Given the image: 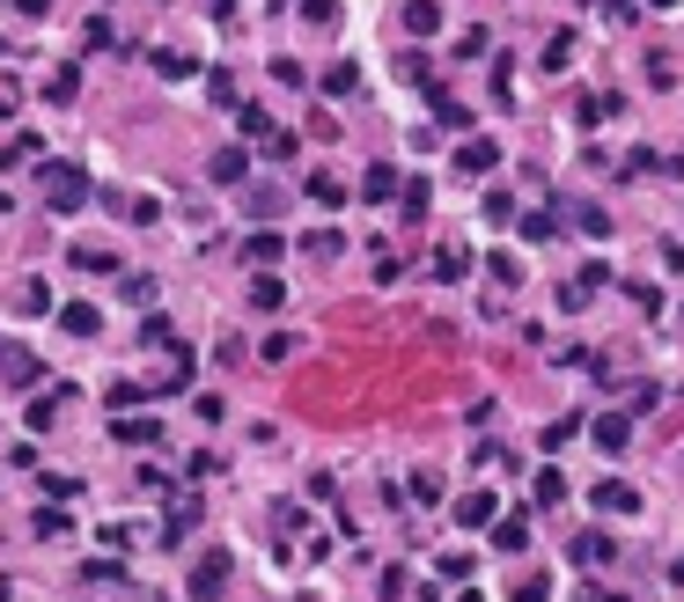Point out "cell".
Listing matches in <instances>:
<instances>
[{"instance_id":"obj_7","label":"cell","mask_w":684,"mask_h":602,"mask_svg":"<svg viewBox=\"0 0 684 602\" xmlns=\"http://www.w3.org/2000/svg\"><path fill=\"white\" fill-rule=\"evenodd\" d=\"M596 507H604V514H640V492L626 478H604L596 485Z\"/></svg>"},{"instance_id":"obj_16","label":"cell","mask_w":684,"mask_h":602,"mask_svg":"<svg viewBox=\"0 0 684 602\" xmlns=\"http://www.w3.org/2000/svg\"><path fill=\"white\" fill-rule=\"evenodd\" d=\"M162 500H170V536H184L199 522V492H162Z\"/></svg>"},{"instance_id":"obj_3","label":"cell","mask_w":684,"mask_h":602,"mask_svg":"<svg viewBox=\"0 0 684 602\" xmlns=\"http://www.w3.org/2000/svg\"><path fill=\"white\" fill-rule=\"evenodd\" d=\"M221 588H228V552H206L192 566V602H214Z\"/></svg>"},{"instance_id":"obj_42","label":"cell","mask_w":684,"mask_h":602,"mask_svg":"<svg viewBox=\"0 0 684 602\" xmlns=\"http://www.w3.org/2000/svg\"><path fill=\"white\" fill-rule=\"evenodd\" d=\"M588 602H633V595H588Z\"/></svg>"},{"instance_id":"obj_20","label":"cell","mask_w":684,"mask_h":602,"mask_svg":"<svg viewBox=\"0 0 684 602\" xmlns=\"http://www.w3.org/2000/svg\"><path fill=\"white\" fill-rule=\"evenodd\" d=\"M37 155H45V147H37V133H23V140H8V147H0V169H15V162H37Z\"/></svg>"},{"instance_id":"obj_40","label":"cell","mask_w":684,"mask_h":602,"mask_svg":"<svg viewBox=\"0 0 684 602\" xmlns=\"http://www.w3.org/2000/svg\"><path fill=\"white\" fill-rule=\"evenodd\" d=\"M206 8H214V23H228V15H236V0H206Z\"/></svg>"},{"instance_id":"obj_22","label":"cell","mask_w":684,"mask_h":602,"mask_svg":"<svg viewBox=\"0 0 684 602\" xmlns=\"http://www.w3.org/2000/svg\"><path fill=\"white\" fill-rule=\"evenodd\" d=\"M310 198L332 214V206H346V184H339V177H310Z\"/></svg>"},{"instance_id":"obj_38","label":"cell","mask_w":684,"mask_h":602,"mask_svg":"<svg viewBox=\"0 0 684 602\" xmlns=\"http://www.w3.org/2000/svg\"><path fill=\"white\" fill-rule=\"evenodd\" d=\"M545 595H552V580H545V573H530L523 588H515V602H545Z\"/></svg>"},{"instance_id":"obj_12","label":"cell","mask_w":684,"mask_h":602,"mask_svg":"<svg viewBox=\"0 0 684 602\" xmlns=\"http://www.w3.org/2000/svg\"><path fill=\"white\" fill-rule=\"evenodd\" d=\"M361 198H368V206H383V198H397V169H391V162H368V177H361Z\"/></svg>"},{"instance_id":"obj_32","label":"cell","mask_w":684,"mask_h":602,"mask_svg":"<svg viewBox=\"0 0 684 602\" xmlns=\"http://www.w3.org/2000/svg\"><path fill=\"white\" fill-rule=\"evenodd\" d=\"M52 309V294H45V280H23V316H45Z\"/></svg>"},{"instance_id":"obj_1","label":"cell","mask_w":684,"mask_h":602,"mask_svg":"<svg viewBox=\"0 0 684 602\" xmlns=\"http://www.w3.org/2000/svg\"><path fill=\"white\" fill-rule=\"evenodd\" d=\"M37 184H45L52 214H74V206H89V177H81V162H45V169H37Z\"/></svg>"},{"instance_id":"obj_19","label":"cell","mask_w":684,"mask_h":602,"mask_svg":"<svg viewBox=\"0 0 684 602\" xmlns=\"http://www.w3.org/2000/svg\"><path fill=\"white\" fill-rule=\"evenodd\" d=\"M567 59H574V30H552V37H545V73H560Z\"/></svg>"},{"instance_id":"obj_34","label":"cell","mask_w":684,"mask_h":602,"mask_svg":"<svg viewBox=\"0 0 684 602\" xmlns=\"http://www.w3.org/2000/svg\"><path fill=\"white\" fill-rule=\"evenodd\" d=\"M523 242H552V214H523Z\"/></svg>"},{"instance_id":"obj_41","label":"cell","mask_w":684,"mask_h":602,"mask_svg":"<svg viewBox=\"0 0 684 602\" xmlns=\"http://www.w3.org/2000/svg\"><path fill=\"white\" fill-rule=\"evenodd\" d=\"M604 8H618V15H633V0H604Z\"/></svg>"},{"instance_id":"obj_6","label":"cell","mask_w":684,"mask_h":602,"mask_svg":"<svg viewBox=\"0 0 684 602\" xmlns=\"http://www.w3.org/2000/svg\"><path fill=\"white\" fill-rule=\"evenodd\" d=\"M493 162H501V140H486V133H471V140L457 147V169H464V177H486Z\"/></svg>"},{"instance_id":"obj_37","label":"cell","mask_w":684,"mask_h":602,"mask_svg":"<svg viewBox=\"0 0 684 602\" xmlns=\"http://www.w3.org/2000/svg\"><path fill=\"white\" fill-rule=\"evenodd\" d=\"M648 81H655V89H677V67H670V59L655 52V59H648Z\"/></svg>"},{"instance_id":"obj_21","label":"cell","mask_w":684,"mask_h":602,"mask_svg":"<svg viewBox=\"0 0 684 602\" xmlns=\"http://www.w3.org/2000/svg\"><path fill=\"white\" fill-rule=\"evenodd\" d=\"M74 389H45V397H37V405H30V427H52V419H59V405H67Z\"/></svg>"},{"instance_id":"obj_4","label":"cell","mask_w":684,"mask_h":602,"mask_svg":"<svg viewBox=\"0 0 684 602\" xmlns=\"http://www.w3.org/2000/svg\"><path fill=\"white\" fill-rule=\"evenodd\" d=\"M111 441H119V448H155V441H162V427H155V419H133V411H119V419H111Z\"/></svg>"},{"instance_id":"obj_17","label":"cell","mask_w":684,"mask_h":602,"mask_svg":"<svg viewBox=\"0 0 684 602\" xmlns=\"http://www.w3.org/2000/svg\"><path fill=\"white\" fill-rule=\"evenodd\" d=\"M354 89H361V67H354V59L324 67V96H354Z\"/></svg>"},{"instance_id":"obj_23","label":"cell","mask_w":684,"mask_h":602,"mask_svg":"<svg viewBox=\"0 0 684 602\" xmlns=\"http://www.w3.org/2000/svg\"><path fill=\"white\" fill-rule=\"evenodd\" d=\"M574 434H582V419H552V427H545V456H560Z\"/></svg>"},{"instance_id":"obj_25","label":"cell","mask_w":684,"mask_h":602,"mask_svg":"<svg viewBox=\"0 0 684 602\" xmlns=\"http://www.w3.org/2000/svg\"><path fill=\"white\" fill-rule=\"evenodd\" d=\"M302 250H310V258H339V250H346V236H339V228H317V236L302 242Z\"/></svg>"},{"instance_id":"obj_15","label":"cell","mask_w":684,"mask_h":602,"mask_svg":"<svg viewBox=\"0 0 684 602\" xmlns=\"http://www.w3.org/2000/svg\"><path fill=\"white\" fill-rule=\"evenodd\" d=\"M8 383L37 389V383H45V361H37V353H8Z\"/></svg>"},{"instance_id":"obj_29","label":"cell","mask_w":684,"mask_h":602,"mask_svg":"<svg viewBox=\"0 0 684 602\" xmlns=\"http://www.w3.org/2000/svg\"><path fill=\"white\" fill-rule=\"evenodd\" d=\"M147 59H155V67H162V81H184V73H199L192 59H177V52H147Z\"/></svg>"},{"instance_id":"obj_26","label":"cell","mask_w":684,"mask_h":602,"mask_svg":"<svg viewBox=\"0 0 684 602\" xmlns=\"http://www.w3.org/2000/svg\"><path fill=\"white\" fill-rule=\"evenodd\" d=\"M302 23H317V30H332V23H339V0H302Z\"/></svg>"},{"instance_id":"obj_8","label":"cell","mask_w":684,"mask_h":602,"mask_svg":"<svg viewBox=\"0 0 684 602\" xmlns=\"http://www.w3.org/2000/svg\"><path fill=\"white\" fill-rule=\"evenodd\" d=\"M530 544V514H493V552H523Z\"/></svg>"},{"instance_id":"obj_31","label":"cell","mask_w":684,"mask_h":602,"mask_svg":"<svg viewBox=\"0 0 684 602\" xmlns=\"http://www.w3.org/2000/svg\"><path fill=\"white\" fill-rule=\"evenodd\" d=\"M52 492V500H74V492H81V478H67V470H45V478H37Z\"/></svg>"},{"instance_id":"obj_10","label":"cell","mask_w":684,"mask_h":602,"mask_svg":"<svg viewBox=\"0 0 684 602\" xmlns=\"http://www.w3.org/2000/svg\"><path fill=\"white\" fill-rule=\"evenodd\" d=\"M244 258H250V265H258V272H272V265H280V258H288V242L272 236V228H258V236L244 242Z\"/></svg>"},{"instance_id":"obj_39","label":"cell","mask_w":684,"mask_h":602,"mask_svg":"<svg viewBox=\"0 0 684 602\" xmlns=\"http://www.w3.org/2000/svg\"><path fill=\"white\" fill-rule=\"evenodd\" d=\"M441 580H471V552H449V558H441Z\"/></svg>"},{"instance_id":"obj_11","label":"cell","mask_w":684,"mask_h":602,"mask_svg":"<svg viewBox=\"0 0 684 602\" xmlns=\"http://www.w3.org/2000/svg\"><path fill=\"white\" fill-rule=\"evenodd\" d=\"M618 558V544L604 530H588V536H574V566H612Z\"/></svg>"},{"instance_id":"obj_36","label":"cell","mask_w":684,"mask_h":602,"mask_svg":"<svg viewBox=\"0 0 684 602\" xmlns=\"http://www.w3.org/2000/svg\"><path fill=\"white\" fill-rule=\"evenodd\" d=\"M486 220H493V228H501V220H515V198L508 192H486Z\"/></svg>"},{"instance_id":"obj_24","label":"cell","mask_w":684,"mask_h":602,"mask_svg":"<svg viewBox=\"0 0 684 602\" xmlns=\"http://www.w3.org/2000/svg\"><path fill=\"white\" fill-rule=\"evenodd\" d=\"M574 228H582V236H612V214H604V206H574Z\"/></svg>"},{"instance_id":"obj_13","label":"cell","mask_w":684,"mask_h":602,"mask_svg":"<svg viewBox=\"0 0 684 602\" xmlns=\"http://www.w3.org/2000/svg\"><path fill=\"white\" fill-rule=\"evenodd\" d=\"M59 323H67L74 338H97L103 331V309H97V302H67V309H59Z\"/></svg>"},{"instance_id":"obj_5","label":"cell","mask_w":684,"mask_h":602,"mask_svg":"<svg viewBox=\"0 0 684 602\" xmlns=\"http://www.w3.org/2000/svg\"><path fill=\"white\" fill-rule=\"evenodd\" d=\"M493 514H501V500H493L486 485H471L464 500H457V522H464V530H493Z\"/></svg>"},{"instance_id":"obj_43","label":"cell","mask_w":684,"mask_h":602,"mask_svg":"<svg viewBox=\"0 0 684 602\" xmlns=\"http://www.w3.org/2000/svg\"><path fill=\"white\" fill-rule=\"evenodd\" d=\"M648 8H684V0H648Z\"/></svg>"},{"instance_id":"obj_18","label":"cell","mask_w":684,"mask_h":602,"mask_svg":"<svg viewBox=\"0 0 684 602\" xmlns=\"http://www.w3.org/2000/svg\"><path fill=\"white\" fill-rule=\"evenodd\" d=\"M280 302H288V287H280L272 272H258V280H250V309H280Z\"/></svg>"},{"instance_id":"obj_14","label":"cell","mask_w":684,"mask_h":602,"mask_svg":"<svg viewBox=\"0 0 684 602\" xmlns=\"http://www.w3.org/2000/svg\"><path fill=\"white\" fill-rule=\"evenodd\" d=\"M405 30H413V37H435L441 8H435V0H405Z\"/></svg>"},{"instance_id":"obj_2","label":"cell","mask_w":684,"mask_h":602,"mask_svg":"<svg viewBox=\"0 0 684 602\" xmlns=\"http://www.w3.org/2000/svg\"><path fill=\"white\" fill-rule=\"evenodd\" d=\"M588 441H596L604 456H626V448H633V419H626V411H604V419H588Z\"/></svg>"},{"instance_id":"obj_30","label":"cell","mask_w":684,"mask_h":602,"mask_svg":"<svg viewBox=\"0 0 684 602\" xmlns=\"http://www.w3.org/2000/svg\"><path fill=\"white\" fill-rule=\"evenodd\" d=\"M464 272H471L464 250H441V258H435V280H464Z\"/></svg>"},{"instance_id":"obj_27","label":"cell","mask_w":684,"mask_h":602,"mask_svg":"<svg viewBox=\"0 0 684 602\" xmlns=\"http://www.w3.org/2000/svg\"><path fill=\"white\" fill-rule=\"evenodd\" d=\"M567 500V478L560 470H538V507H560Z\"/></svg>"},{"instance_id":"obj_33","label":"cell","mask_w":684,"mask_h":602,"mask_svg":"<svg viewBox=\"0 0 684 602\" xmlns=\"http://www.w3.org/2000/svg\"><path fill=\"white\" fill-rule=\"evenodd\" d=\"M397 192H405V220L427 214V184H419V177H413V184H397Z\"/></svg>"},{"instance_id":"obj_44","label":"cell","mask_w":684,"mask_h":602,"mask_svg":"<svg viewBox=\"0 0 684 602\" xmlns=\"http://www.w3.org/2000/svg\"><path fill=\"white\" fill-rule=\"evenodd\" d=\"M670 573H677V580H684V558H677V566H670Z\"/></svg>"},{"instance_id":"obj_9","label":"cell","mask_w":684,"mask_h":602,"mask_svg":"<svg viewBox=\"0 0 684 602\" xmlns=\"http://www.w3.org/2000/svg\"><path fill=\"white\" fill-rule=\"evenodd\" d=\"M206 177H214V184H244V177H250V155H244V147H221L214 162H206Z\"/></svg>"},{"instance_id":"obj_28","label":"cell","mask_w":684,"mask_h":602,"mask_svg":"<svg viewBox=\"0 0 684 602\" xmlns=\"http://www.w3.org/2000/svg\"><path fill=\"white\" fill-rule=\"evenodd\" d=\"M67 258H74L81 272H119V258H111V250H67Z\"/></svg>"},{"instance_id":"obj_35","label":"cell","mask_w":684,"mask_h":602,"mask_svg":"<svg viewBox=\"0 0 684 602\" xmlns=\"http://www.w3.org/2000/svg\"><path fill=\"white\" fill-rule=\"evenodd\" d=\"M45 103H74V67H67V73H52V81H45Z\"/></svg>"}]
</instances>
